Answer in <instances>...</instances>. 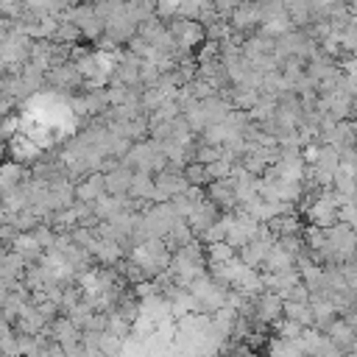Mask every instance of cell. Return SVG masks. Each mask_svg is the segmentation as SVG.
<instances>
[{
  "label": "cell",
  "mask_w": 357,
  "mask_h": 357,
  "mask_svg": "<svg viewBox=\"0 0 357 357\" xmlns=\"http://www.w3.org/2000/svg\"><path fill=\"white\" fill-rule=\"evenodd\" d=\"M231 165H234V162H229L226 156H220V159H215V162H206V176H209V181L226 178V176L231 173Z\"/></svg>",
  "instance_id": "obj_20"
},
{
  "label": "cell",
  "mask_w": 357,
  "mask_h": 357,
  "mask_svg": "<svg viewBox=\"0 0 357 357\" xmlns=\"http://www.w3.org/2000/svg\"><path fill=\"white\" fill-rule=\"evenodd\" d=\"M106 176V192H114V195H120V192H128L131 190V181H134V167H128V165H117V167H112L109 173H103Z\"/></svg>",
  "instance_id": "obj_9"
},
{
  "label": "cell",
  "mask_w": 357,
  "mask_h": 357,
  "mask_svg": "<svg viewBox=\"0 0 357 357\" xmlns=\"http://www.w3.org/2000/svg\"><path fill=\"white\" fill-rule=\"evenodd\" d=\"M192 237H195V234H192V229H190L187 218H178V220L170 226V231H167L162 240L167 243V248H170V251H176V248H181V245H187Z\"/></svg>",
  "instance_id": "obj_14"
},
{
  "label": "cell",
  "mask_w": 357,
  "mask_h": 357,
  "mask_svg": "<svg viewBox=\"0 0 357 357\" xmlns=\"http://www.w3.org/2000/svg\"><path fill=\"white\" fill-rule=\"evenodd\" d=\"M31 178V167L22 165V162H14V159H3L0 162V195L11 187H20Z\"/></svg>",
  "instance_id": "obj_7"
},
{
  "label": "cell",
  "mask_w": 357,
  "mask_h": 357,
  "mask_svg": "<svg viewBox=\"0 0 357 357\" xmlns=\"http://www.w3.org/2000/svg\"><path fill=\"white\" fill-rule=\"evenodd\" d=\"M25 14V0H0V17L20 20Z\"/></svg>",
  "instance_id": "obj_21"
},
{
  "label": "cell",
  "mask_w": 357,
  "mask_h": 357,
  "mask_svg": "<svg viewBox=\"0 0 357 357\" xmlns=\"http://www.w3.org/2000/svg\"><path fill=\"white\" fill-rule=\"evenodd\" d=\"M6 73H8V64H6V61H3V59H0V78H3V75H6Z\"/></svg>",
  "instance_id": "obj_26"
},
{
  "label": "cell",
  "mask_w": 357,
  "mask_h": 357,
  "mask_svg": "<svg viewBox=\"0 0 357 357\" xmlns=\"http://www.w3.org/2000/svg\"><path fill=\"white\" fill-rule=\"evenodd\" d=\"M6 153H8V142H6L3 137H0V162L6 159Z\"/></svg>",
  "instance_id": "obj_25"
},
{
  "label": "cell",
  "mask_w": 357,
  "mask_h": 357,
  "mask_svg": "<svg viewBox=\"0 0 357 357\" xmlns=\"http://www.w3.org/2000/svg\"><path fill=\"white\" fill-rule=\"evenodd\" d=\"M28 61H33V64L42 67V70L53 67V64H56V42H53V39H33V45H31V59H28Z\"/></svg>",
  "instance_id": "obj_11"
},
{
  "label": "cell",
  "mask_w": 357,
  "mask_h": 357,
  "mask_svg": "<svg viewBox=\"0 0 357 357\" xmlns=\"http://www.w3.org/2000/svg\"><path fill=\"white\" fill-rule=\"evenodd\" d=\"M11 248L20 251L28 262H39L42 254H45V248L39 245V240L33 237V231H20V234L14 237V243H11Z\"/></svg>",
  "instance_id": "obj_12"
},
{
  "label": "cell",
  "mask_w": 357,
  "mask_h": 357,
  "mask_svg": "<svg viewBox=\"0 0 357 357\" xmlns=\"http://www.w3.org/2000/svg\"><path fill=\"white\" fill-rule=\"evenodd\" d=\"M20 128H22V117L20 114H14V112H8L3 120H0V137L8 142L14 134H20Z\"/></svg>",
  "instance_id": "obj_19"
},
{
  "label": "cell",
  "mask_w": 357,
  "mask_h": 357,
  "mask_svg": "<svg viewBox=\"0 0 357 357\" xmlns=\"http://www.w3.org/2000/svg\"><path fill=\"white\" fill-rule=\"evenodd\" d=\"M8 293H11V290H8V282H0V307H3V301L8 298Z\"/></svg>",
  "instance_id": "obj_24"
},
{
  "label": "cell",
  "mask_w": 357,
  "mask_h": 357,
  "mask_svg": "<svg viewBox=\"0 0 357 357\" xmlns=\"http://www.w3.org/2000/svg\"><path fill=\"white\" fill-rule=\"evenodd\" d=\"M95 310H98V307H95L92 301L81 298V301H78L75 307H70V310H67V315L73 318V324H75V326L86 329V326H89V321H92V315H95Z\"/></svg>",
  "instance_id": "obj_16"
},
{
  "label": "cell",
  "mask_w": 357,
  "mask_h": 357,
  "mask_svg": "<svg viewBox=\"0 0 357 357\" xmlns=\"http://www.w3.org/2000/svg\"><path fill=\"white\" fill-rule=\"evenodd\" d=\"M8 156L14 159V162H22V165H33L39 156H42V148L28 137V134H14L11 139H8Z\"/></svg>",
  "instance_id": "obj_6"
},
{
  "label": "cell",
  "mask_w": 357,
  "mask_h": 357,
  "mask_svg": "<svg viewBox=\"0 0 357 357\" xmlns=\"http://www.w3.org/2000/svg\"><path fill=\"white\" fill-rule=\"evenodd\" d=\"M0 354H20V349H17V332L14 329L0 337Z\"/></svg>",
  "instance_id": "obj_23"
},
{
  "label": "cell",
  "mask_w": 357,
  "mask_h": 357,
  "mask_svg": "<svg viewBox=\"0 0 357 357\" xmlns=\"http://www.w3.org/2000/svg\"><path fill=\"white\" fill-rule=\"evenodd\" d=\"M117 351H123V337L103 332L100 335V354H117Z\"/></svg>",
  "instance_id": "obj_22"
},
{
  "label": "cell",
  "mask_w": 357,
  "mask_h": 357,
  "mask_svg": "<svg viewBox=\"0 0 357 357\" xmlns=\"http://www.w3.org/2000/svg\"><path fill=\"white\" fill-rule=\"evenodd\" d=\"M290 268H296V254H290L287 248H282L273 240V245H271V251H268V257H265L259 271H290Z\"/></svg>",
  "instance_id": "obj_10"
},
{
  "label": "cell",
  "mask_w": 357,
  "mask_h": 357,
  "mask_svg": "<svg viewBox=\"0 0 357 357\" xmlns=\"http://www.w3.org/2000/svg\"><path fill=\"white\" fill-rule=\"evenodd\" d=\"M181 173H184V178H187L190 184H195V187H206V184H209V176H206V165H204V162H198V159L187 162V165L181 167Z\"/></svg>",
  "instance_id": "obj_17"
},
{
  "label": "cell",
  "mask_w": 357,
  "mask_h": 357,
  "mask_svg": "<svg viewBox=\"0 0 357 357\" xmlns=\"http://www.w3.org/2000/svg\"><path fill=\"white\" fill-rule=\"evenodd\" d=\"M237 251L226 243V240H215V243H206V265H212V262H226V259H231Z\"/></svg>",
  "instance_id": "obj_18"
},
{
  "label": "cell",
  "mask_w": 357,
  "mask_h": 357,
  "mask_svg": "<svg viewBox=\"0 0 357 357\" xmlns=\"http://www.w3.org/2000/svg\"><path fill=\"white\" fill-rule=\"evenodd\" d=\"M223 212L212 204V201H206V195H204V201L201 204H195V209L187 215V223H190V229H192V234L195 237H204V231L220 218Z\"/></svg>",
  "instance_id": "obj_5"
},
{
  "label": "cell",
  "mask_w": 357,
  "mask_h": 357,
  "mask_svg": "<svg viewBox=\"0 0 357 357\" xmlns=\"http://www.w3.org/2000/svg\"><path fill=\"white\" fill-rule=\"evenodd\" d=\"M153 190H156V178H153V173H148V170H134V181H131V195L134 198H148V201H153Z\"/></svg>",
  "instance_id": "obj_15"
},
{
  "label": "cell",
  "mask_w": 357,
  "mask_h": 357,
  "mask_svg": "<svg viewBox=\"0 0 357 357\" xmlns=\"http://www.w3.org/2000/svg\"><path fill=\"white\" fill-rule=\"evenodd\" d=\"M284 318L298 321L301 326H315V312H312L310 301H290V298H284Z\"/></svg>",
  "instance_id": "obj_13"
},
{
  "label": "cell",
  "mask_w": 357,
  "mask_h": 357,
  "mask_svg": "<svg viewBox=\"0 0 357 357\" xmlns=\"http://www.w3.org/2000/svg\"><path fill=\"white\" fill-rule=\"evenodd\" d=\"M123 165H128V167H134V170H148V173H159V170H165L167 167V153H165V148L156 142V139H151V137H145V139H137L134 145H131V151L120 159Z\"/></svg>",
  "instance_id": "obj_1"
},
{
  "label": "cell",
  "mask_w": 357,
  "mask_h": 357,
  "mask_svg": "<svg viewBox=\"0 0 357 357\" xmlns=\"http://www.w3.org/2000/svg\"><path fill=\"white\" fill-rule=\"evenodd\" d=\"M204 195H206V201H212L220 212H234L237 204H240V201H237V192H234V178H231V176L209 181V184L204 187Z\"/></svg>",
  "instance_id": "obj_4"
},
{
  "label": "cell",
  "mask_w": 357,
  "mask_h": 357,
  "mask_svg": "<svg viewBox=\"0 0 357 357\" xmlns=\"http://www.w3.org/2000/svg\"><path fill=\"white\" fill-rule=\"evenodd\" d=\"M45 86H47L50 92L67 98V95H73V92H78V89L84 86V75L78 73V67H75L73 61H61V64L47 67V73H45Z\"/></svg>",
  "instance_id": "obj_2"
},
{
  "label": "cell",
  "mask_w": 357,
  "mask_h": 357,
  "mask_svg": "<svg viewBox=\"0 0 357 357\" xmlns=\"http://www.w3.org/2000/svg\"><path fill=\"white\" fill-rule=\"evenodd\" d=\"M103 192H106V176L100 170L86 173L75 181V198L78 201H98Z\"/></svg>",
  "instance_id": "obj_8"
},
{
  "label": "cell",
  "mask_w": 357,
  "mask_h": 357,
  "mask_svg": "<svg viewBox=\"0 0 357 357\" xmlns=\"http://www.w3.org/2000/svg\"><path fill=\"white\" fill-rule=\"evenodd\" d=\"M259 25H262V8H259L257 0H240V3L234 6V11L229 14V28H231L234 33L248 36V33H254Z\"/></svg>",
  "instance_id": "obj_3"
}]
</instances>
